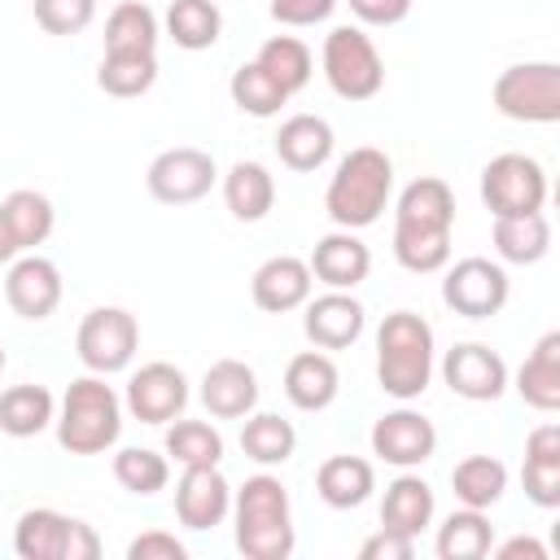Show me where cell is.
Listing matches in <instances>:
<instances>
[{
    "mask_svg": "<svg viewBox=\"0 0 560 560\" xmlns=\"http://www.w3.org/2000/svg\"><path fill=\"white\" fill-rule=\"evenodd\" d=\"M276 153L289 171H319L332 158V127L319 114H293L276 131Z\"/></svg>",
    "mask_w": 560,
    "mask_h": 560,
    "instance_id": "cb8c5ba5",
    "label": "cell"
},
{
    "mask_svg": "<svg viewBox=\"0 0 560 560\" xmlns=\"http://www.w3.org/2000/svg\"><path fill=\"white\" fill-rule=\"evenodd\" d=\"M306 267H311V276H315L319 284H328V289H354V284H363L368 271H372V249H368L350 228H337V232H328V236L315 241Z\"/></svg>",
    "mask_w": 560,
    "mask_h": 560,
    "instance_id": "d6986e66",
    "label": "cell"
},
{
    "mask_svg": "<svg viewBox=\"0 0 560 560\" xmlns=\"http://www.w3.org/2000/svg\"><path fill=\"white\" fill-rule=\"evenodd\" d=\"M442 302L464 315V319H490L508 306V271L503 262H490V258H459L455 267L446 262L442 267Z\"/></svg>",
    "mask_w": 560,
    "mask_h": 560,
    "instance_id": "9c48e42d",
    "label": "cell"
},
{
    "mask_svg": "<svg viewBox=\"0 0 560 560\" xmlns=\"http://www.w3.org/2000/svg\"><path fill=\"white\" fill-rule=\"evenodd\" d=\"M490 551H494L499 560H521V556H525V560H547V547H542L538 538H521V534L508 538V542H499V547H490Z\"/></svg>",
    "mask_w": 560,
    "mask_h": 560,
    "instance_id": "c3c4849f",
    "label": "cell"
},
{
    "mask_svg": "<svg viewBox=\"0 0 560 560\" xmlns=\"http://www.w3.org/2000/svg\"><path fill=\"white\" fill-rule=\"evenodd\" d=\"M241 451H245L254 464L276 468V464H284V459H293V451H298V429H293L284 416H276V411H249L245 424H241Z\"/></svg>",
    "mask_w": 560,
    "mask_h": 560,
    "instance_id": "f546056e",
    "label": "cell"
},
{
    "mask_svg": "<svg viewBox=\"0 0 560 560\" xmlns=\"http://www.w3.org/2000/svg\"><path fill=\"white\" fill-rule=\"evenodd\" d=\"M337 389H341V376H337V363L324 350H302V354L289 359V368H284V398L298 411L332 407Z\"/></svg>",
    "mask_w": 560,
    "mask_h": 560,
    "instance_id": "44dd1931",
    "label": "cell"
},
{
    "mask_svg": "<svg viewBox=\"0 0 560 560\" xmlns=\"http://www.w3.org/2000/svg\"><path fill=\"white\" fill-rule=\"evenodd\" d=\"M311 289H315V276H311V267H306L302 258H293V254L267 258V262L254 271V280H249V298H254V306L267 311V315H284V311L306 306Z\"/></svg>",
    "mask_w": 560,
    "mask_h": 560,
    "instance_id": "e0dca14e",
    "label": "cell"
},
{
    "mask_svg": "<svg viewBox=\"0 0 560 560\" xmlns=\"http://www.w3.org/2000/svg\"><path fill=\"white\" fill-rule=\"evenodd\" d=\"M494 109L512 122H560V66L521 61L494 79Z\"/></svg>",
    "mask_w": 560,
    "mask_h": 560,
    "instance_id": "8992f818",
    "label": "cell"
},
{
    "mask_svg": "<svg viewBox=\"0 0 560 560\" xmlns=\"http://www.w3.org/2000/svg\"><path fill=\"white\" fill-rule=\"evenodd\" d=\"M4 302L13 306V315L39 324L57 311L61 302V271L52 258L44 254H22L9 262V276H4Z\"/></svg>",
    "mask_w": 560,
    "mask_h": 560,
    "instance_id": "5bb4252c",
    "label": "cell"
},
{
    "mask_svg": "<svg viewBox=\"0 0 560 560\" xmlns=\"http://www.w3.org/2000/svg\"><path fill=\"white\" fill-rule=\"evenodd\" d=\"M0 210H4V219H9L13 241H18L22 254L35 249V245H44V241L52 236V228H57L52 201H48L44 192H35V188H13V192L0 201Z\"/></svg>",
    "mask_w": 560,
    "mask_h": 560,
    "instance_id": "836d02e7",
    "label": "cell"
},
{
    "mask_svg": "<svg viewBox=\"0 0 560 560\" xmlns=\"http://www.w3.org/2000/svg\"><path fill=\"white\" fill-rule=\"evenodd\" d=\"M433 508H438V503H433L429 481L402 468V477H394V481L385 486V499H381V529L420 538L424 525L433 521Z\"/></svg>",
    "mask_w": 560,
    "mask_h": 560,
    "instance_id": "603a6c76",
    "label": "cell"
},
{
    "mask_svg": "<svg viewBox=\"0 0 560 560\" xmlns=\"http://www.w3.org/2000/svg\"><path fill=\"white\" fill-rule=\"evenodd\" d=\"M433 451H438V429L429 416L411 407L385 411L372 424V455H381L394 468H420L424 459H433Z\"/></svg>",
    "mask_w": 560,
    "mask_h": 560,
    "instance_id": "4fadbf2b",
    "label": "cell"
},
{
    "mask_svg": "<svg viewBox=\"0 0 560 560\" xmlns=\"http://www.w3.org/2000/svg\"><path fill=\"white\" fill-rule=\"evenodd\" d=\"M228 92H232V105H236L241 114H249V118H271V114H280V109L289 105V92H284L258 61L236 66Z\"/></svg>",
    "mask_w": 560,
    "mask_h": 560,
    "instance_id": "f35d334b",
    "label": "cell"
},
{
    "mask_svg": "<svg viewBox=\"0 0 560 560\" xmlns=\"http://www.w3.org/2000/svg\"><path fill=\"white\" fill-rule=\"evenodd\" d=\"M376 381L389 398L411 402L433 381V328L416 311H394L376 328Z\"/></svg>",
    "mask_w": 560,
    "mask_h": 560,
    "instance_id": "3957f363",
    "label": "cell"
},
{
    "mask_svg": "<svg viewBox=\"0 0 560 560\" xmlns=\"http://www.w3.org/2000/svg\"><path fill=\"white\" fill-rule=\"evenodd\" d=\"M166 35L184 52L214 48L219 35H223V13H219L214 0H171V9H166Z\"/></svg>",
    "mask_w": 560,
    "mask_h": 560,
    "instance_id": "1f68e13d",
    "label": "cell"
},
{
    "mask_svg": "<svg viewBox=\"0 0 560 560\" xmlns=\"http://www.w3.org/2000/svg\"><path fill=\"white\" fill-rule=\"evenodd\" d=\"M166 455L179 468H214L223 459V433L206 420H179L166 429Z\"/></svg>",
    "mask_w": 560,
    "mask_h": 560,
    "instance_id": "ab89813d",
    "label": "cell"
},
{
    "mask_svg": "<svg viewBox=\"0 0 560 560\" xmlns=\"http://www.w3.org/2000/svg\"><path fill=\"white\" fill-rule=\"evenodd\" d=\"M70 529H74V516H66L57 508H31L18 516L13 551L22 560H66L70 556Z\"/></svg>",
    "mask_w": 560,
    "mask_h": 560,
    "instance_id": "d4e9b609",
    "label": "cell"
},
{
    "mask_svg": "<svg viewBox=\"0 0 560 560\" xmlns=\"http://www.w3.org/2000/svg\"><path fill=\"white\" fill-rule=\"evenodd\" d=\"M219 179V166L206 149H192V144H175V149H162L153 162H149V192L162 201V206H192L201 201Z\"/></svg>",
    "mask_w": 560,
    "mask_h": 560,
    "instance_id": "30bf717a",
    "label": "cell"
},
{
    "mask_svg": "<svg viewBox=\"0 0 560 560\" xmlns=\"http://www.w3.org/2000/svg\"><path fill=\"white\" fill-rule=\"evenodd\" d=\"M363 324H368V311L363 302L350 293V289H328L319 298H306V337L311 346L319 350H346L363 337Z\"/></svg>",
    "mask_w": 560,
    "mask_h": 560,
    "instance_id": "9a60e30c",
    "label": "cell"
},
{
    "mask_svg": "<svg viewBox=\"0 0 560 560\" xmlns=\"http://www.w3.org/2000/svg\"><path fill=\"white\" fill-rule=\"evenodd\" d=\"M389 192H394V162L385 149L376 144H359L350 149L332 179H328V192H324V210L337 228H368L381 219V210L389 206Z\"/></svg>",
    "mask_w": 560,
    "mask_h": 560,
    "instance_id": "7a4b0ae2",
    "label": "cell"
},
{
    "mask_svg": "<svg viewBox=\"0 0 560 560\" xmlns=\"http://www.w3.org/2000/svg\"><path fill=\"white\" fill-rule=\"evenodd\" d=\"M494 254L503 262H516V267H529V262H542L547 249H551V223L542 210L534 214H508V219H494Z\"/></svg>",
    "mask_w": 560,
    "mask_h": 560,
    "instance_id": "f1b7e54d",
    "label": "cell"
},
{
    "mask_svg": "<svg viewBox=\"0 0 560 560\" xmlns=\"http://www.w3.org/2000/svg\"><path fill=\"white\" fill-rule=\"evenodd\" d=\"M232 512V486L228 477L214 468H184L179 486H175V516L184 529H214L223 525Z\"/></svg>",
    "mask_w": 560,
    "mask_h": 560,
    "instance_id": "2e32d148",
    "label": "cell"
},
{
    "mask_svg": "<svg viewBox=\"0 0 560 560\" xmlns=\"http://www.w3.org/2000/svg\"><path fill=\"white\" fill-rule=\"evenodd\" d=\"M451 486H455V499L464 503V508H494L499 499H503V490H508V468H503V459H494V455H468V459H459L455 468H451Z\"/></svg>",
    "mask_w": 560,
    "mask_h": 560,
    "instance_id": "e575fe53",
    "label": "cell"
},
{
    "mask_svg": "<svg viewBox=\"0 0 560 560\" xmlns=\"http://www.w3.org/2000/svg\"><path fill=\"white\" fill-rule=\"evenodd\" d=\"M481 201L494 219L534 214L547 206V171L529 153H499L481 171Z\"/></svg>",
    "mask_w": 560,
    "mask_h": 560,
    "instance_id": "52a82bcc",
    "label": "cell"
},
{
    "mask_svg": "<svg viewBox=\"0 0 560 560\" xmlns=\"http://www.w3.org/2000/svg\"><path fill=\"white\" fill-rule=\"evenodd\" d=\"M363 560H411L416 556V538L407 534H394V529H376L363 547H359Z\"/></svg>",
    "mask_w": 560,
    "mask_h": 560,
    "instance_id": "7dc6e473",
    "label": "cell"
},
{
    "mask_svg": "<svg viewBox=\"0 0 560 560\" xmlns=\"http://www.w3.org/2000/svg\"><path fill=\"white\" fill-rule=\"evenodd\" d=\"M315 490H319V499H324L328 508L350 512V508L368 503V494L376 490V472H372V464L359 459V455H328V459L319 464V472H315Z\"/></svg>",
    "mask_w": 560,
    "mask_h": 560,
    "instance_id": "484cf974",
    "label": "cell"
},
{
    "mask_svg": "<svg viewBox=\"0 0 560 560\" xmlns=\"http://www.w3.org/2000/svg\"><path fill=\"white\" fill-rule=\"evenodd\" d=\"M521 481L538 508H560V424L547 420V424L529 429Z\"/></svg>",
    "mask_w": 560,
    "mask_h": 560,
    "instance_id": "7402d4cb",
    "label": "cell"
},
{
    "mask_svg": "<svg viewBox=\"0 0 560 560\" xmlns=\"http://www.w3.org/2000/svg\"><path fill=\"white\" fill-rule=\"evenodd\" d=\"M223 201L232 210V219L241 223H258L271 214L276 206V179L262 162H236L228 175H223Z\"/></svg>",
    "mask_w": 560,
    "mask_h": 560,
    "instance_id": "83f0119b",
    "label": "cell"
},
{
    "mask_svg": "<svg viewBox=\"0 0 560 560\" xmlns=\"http://www.w3.org/2000/svg\"><path fill=\"white\" fill-rule=\"evenodd\" d=\"M184 556L188 547L166 529H144L140 538L127 542V560H184Z\"/></svg>",
    "mask_w": 560,
    "mask_h": 560,
    "instance_id": "ee69618b",
    "label": "cell"
},
{
    "mask_svg": "<svg viewBox=\"0 0 560 560\" xmlns=\"http://www.w3.org/2000/svg\"><path fill=\"white\" fill-rule=\"evenodd\" d=\"M153 83H158V57L153 52H105L96 66V88L105 96H118V101L144 96Z\"/></svg>",
    "mask_w": 560,
    "mask_h": 560,
    "instance_id": "d590c367",
    "label": "cell"
},
{
    "mask_svg": "<svg viewBox=\"0 0 560 560\" xmlns=\"http://www.w3.org/2000/svg\"><path fill=\"white\" fill-rule=\"evenodd\" d=\"M52 424H57L61 451H70V455H101L122 433V398L114 394V385H105V376L88 372V376L70 381Z\"/></svg>",
    "mask_w": 560,
    "mask_h": 560,
    "instance_id": "277c9868",
    "label": "cell"
},
{
    "mask_svg": "<svg viewBox=\"0 0 560 560\" xmlns=\"http://www.w3.org/2000/svg\"><path fill=\"white\" fill-rule=\"evenodd\" d=\"M122 407L140 420V424H171L175 416H184L188 407V381L175 363H144L140 372H131Z\"/></svg>",
    "mask_w": 560,
    "mask_h": 560,
    "instance_id": "8fae6325",
    "label": "cell"
},
{
    "mask_svg": "<svg viewBox=\"0 0 560 560\" xmlns=\"http://www.w3.org/2000/svg\"><path fill=\"white\" fill-rule=\"evenodd\" d=\"M346 4L363 26H398L411 13V0H346Z\"/></svg>",
    "mask_w": 560,
    "mask_h": 560,
    "instance_id": "bcb514c9",
    "label": "cell"
},
{
    "mask_svg": "<svg viewBox=\"0 0 560 560\" xmlns=\"http://www.w3.org/2000/svg\"><path fill=\"white\" fill-rule=\"evenodd\" d=\"M158 48V13L140 0H118L105 18V52H153Z\"/></svg>",
    "mask_w": 560,
    "mask_h": 560,
    "instance_id": "8d00e7d4",
    "label": "cell"
},
{
    "mask_svg": "<svg viewBox=\"0 0 560 560\" xmlns=\"http://www.w3.org/2000/svg\"><path fill=\"white\" fill-rule=\"evenodd\" d=\"M114 481L122 486V490H131V494H158V490H166V481H171V464H166V455H158V451H149V446H122L118 455H114Z\"/></svg>",
    "mask_w": 560,
    "mask_h": 560,
    "instance_id": "60d3db41",
    "label": "cell"
},
{
    "mask_svg": "<svg viewBox=\"0 0 560 560\" xmlns=\"http://www.w3.org/2000/svg\"><path fill=\"white\" fill-rule=\"evenodd\" d=\"M57 420V402L44 385H9L0 394V433L35 438Z\"/></svg>",
    "mask_w": 560,
    "mask_h": 560,
    "instance_id": "4dcf8cb0",
    "label": "cell"
},
{
    "mask_svg": "<svg viewBox=\"0 0 560 560\" xmlns=\"http://www.w3.org/2000/svg\"><path fill=\"white\" fill-rule=\"evenodd\" d=\"M394 258L416 276H433L451 262V232H394Z\"/></svg>",
    "mask_w": 560,
    "mask_h": 560,
    "instance_id": "b9f144b4",
    "label": "cell"
},
{
    "mask_svg": "<svg viewBox=\"0 0 560 560\" xmlns=\"http://www.w3.org/2000/svg\"><path fill=\"white\" fill-rule=\"evenodd\" d=\"M232 521H236V551L249 560H289L298 547L289 490L271 472L249 477L232 494Z\"/></svg>",
    "mask_w": 560,
    "mask_h": 560,
    "instance_id": "6da1fadb",
    "label": "cell"
},
{
    "mask_svg": "<svg viewBox=\"0 0 560 560\" xmlns=\"http://www.w3.org/2000/svg\"><path fill=\"white\" fill-rule=\"evenodd\" d=\"M22 249H18V241H13V228H9V219H4V210H0V262H13Z\"/></svg>",
    "mask_w": 560,
    "mask_h": 560,
    "instance_id": "681fc988",
    "label": "cell"
},
{
    "mask_svg": "<svg viewBox=\"0 0 560 560\" xmlns=\"http://www.w3.org/2000/svg\"><path fill=\"white\" fill-rule=\"evenodd\" d=\"M455 228V192L438 175H420L398 192L394 232H451Z\"/></svg>",
    "mask_w": 560,
    "mask_h": 560,
    "instance_id": "ac0fdd59",
    "label": "cell"
},
{
    "mask_svg": "<svg viewBox=\"0 0 560 560\" xmlns=\"http://www.w3.org/2000/svg\"><path fill=\"white\" fill-rule=\"evenodd\" d=\"M442 381L451 385V394H459L468 402H494L508 389V363L499 350H490L481 341H459L442 359Z\"/></svg>",
    "mask_w": 560,
    "mask_h": 560,
    "instance_id": "7c38bea8",
    "label": "cell"
},
{
    "mask_svg": "<svg viewBox=\"0 0 560 560\" xmlns=\"http://www.w3.org/2000/svg\"><path fill=\"white\" fill-rule=\"evenodd\" d=\"M4 363H9V354H4V346H0V376H4Z\"/></svg>",
    "mask_w": 560,
    "mask_h": 560,
    "instance_id": "f907efd6",
    "label": "cell"
},
{
    "mask_svg": "<svg viewBox=\"0 0 560 560\" xmlns=\"http://www.w3.org/2000/svg\"><path fill=\"white\" fill-rule=\"evenodd\" d=\"M201 402L214 420H245L258 407V376L241 359H219L201 376Z\"/></svg>",
    "mask_w": 560,
    "mask_h": 560,
    "instance_id": "ffe728a7",
    "label": "cell"
},
{
    "mask_svg": "<svg viewBox=\"0 0 560 560\" xmlns=\"http://www.w3.org/2000/svg\"><path fill=\"white\" fill-rule=\"evenodd\" d=\"M96 18V0H35V22L48 35H79Z\"/></svg>",
    "mask_w": 560,
    "mask_h": 560,
    "instance_id": "7bdbcfd3",
    "label": "cell"
},
{
    "mask_svg": "<svg viewBox=\"0 0 560 560\" xmlns=\"http://www.w3.org/2000/svg\"><path fill=\"white\" fill-rule=\"evenodd\" d=\"M516 394L534 411H556L560 407V332H542L529 359L516 372Z\"/></svg>",
    "mask_w": 560,
    "mask_h": 560,
    "instance_id": "4316f807",
    "label": "cell"
},
{
    "mask_svg": "<svg viewBox=\"0 0 560 560\" xmlns=\"http://www.w3.org/2000/svg\"><path fill=\"white\" fill-rule=\"evenodd\" d=\"M438 556L442 560H481L494 547V529L481 508H459L438 525Z\"/></svg>",
    "mask_w": 560,
    "mask_h": 560,
    "instance_id": "d6a6232c",
    "label": "cell"
},
{
    "mask_svg": "<svg viewBox=\"0 0 560 560\" xmlns=\"http://www.w3.org/2000/svg\"><path fill=\"white\" fill-rule=\"evenodd\" d=\"M289 96L293 92H302L306 83H311V74H315V61H311V48L298 39V35H271L262 48H258V57H254Z\"/></svg>",
    "mask_w": 560,
    "mask_h": 560,
    "instance_id": "74e56055",
    "label": "cell"
},
{
    "mask_svg": "<svg viewBox=\"0 0 560 560\" xmlns=\"http://www.w3.org/2000/svg\"><path fill=\"white\" fill-rule=\"evenodd\" d=\"M324 79L341 101H372L385 88V61L363 26H332L324 35Z\"/></svg>",
    "mask_w": 560,
    "mask_h": 560,
    "instance_id": "5b68a950",
    "label": "cell"
},
{
    "mask_svg": "<svg viewBox=\"0 0 560 560\" xmlns=\"http://www.w3.org/2000/svg\"><path fill=\"white\" fill-rule=\"evenodd\" d=\"M337 9V0H271V18L280 26H315Z\"/></svg>",
    "mask_w": 560,
    "mask_h": 560,
    "instance_id": "f6af8a7d",
    "label": "cell"
},
{
    "mask_svg": "<svg viewBox=\"0 0 560 560\" xmlns=\"http://www.w3.org/2000/svg\"><path fill=\"white\" fill-rule=\"evenodd\" d=\"M136 346H140V324L122 306H96V311H88L83 324H79V337H74L79 363L88 372H96V376L122 372L136 359Z\"/></svg>",
    "mask_w": 560,
    "mask_h": 560,
    "instance_id": "ba28073f",
    "label": "cell"
}]
</instances>
